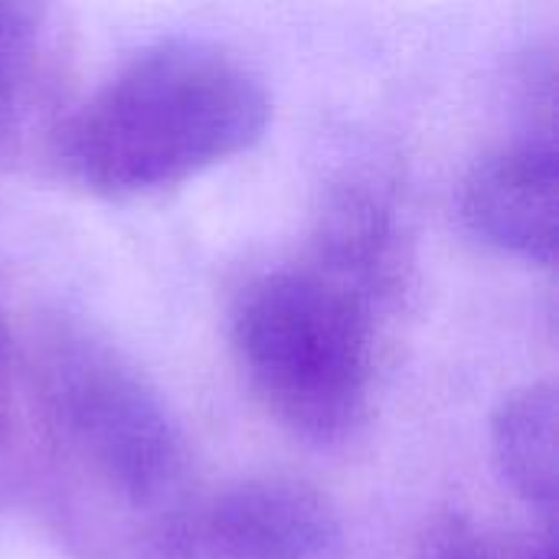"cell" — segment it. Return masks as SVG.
I'll return each mask as SVG.
<instances>
[{"label": "cell", "instance_id": "cell-1", "mask_svg": "<svg viewBox=\"0 0 559 559\" xmlns=\"http://www.w3.org/2000/svg\"><path fill=\"white\" fill-rule=\"evenodd\" d=\"M262 79L206 39L131 56L59 128L62 170L98 197H144L249 151L269 124Z\"/></svg>", "mask_w": 559, "mask_h": 559}, {"label": "cell", "instance_id": "cell-3", "mask_svg": "<svg viewBox=\"0 0 559 559\" xmlns=\"http://www.w3.org/2000/svg\"><path fill=\"white\" fill-rule=\"evenodd\" d=\"M39 413L62 452L128 501H157L187 468L157 390L108 344L59 331L36 357Z\"/></svg>", "mask_w": 559, "mask_h": 559}, {"label": "cell", "instance_id": "cell-2", "mask_svg": "<svg viewBox=\"0 0 559 559\" xmlns=\"http://www.w3.org/2000/svg\"><path fill=\"white\" fill-rule=\"evenodd\" d=\"M233 354L252 396L285 429L341 439L370 406L373 305L321 269L269 272L236 301Z\"/></svg>", "mask_w": 559, "mask_h": 559}, {"label": "cell", "instance_id": "cell-8", "mask_svg": "<svg viewBox=\"0 0 559 559\" xmlns=\"http://www.w3.org/2000/svg\"><path fill=\"white\" fill-rule=\"evenodd\" d=\"M39 10L29 3H0V141L23 115L36 59H39Z\"/></svg>", "mask_w": 559, "mask_h": 559}, {"label": "cell", "instance_id": "cell-7", "mask_svg": "<svg viewBox=\"0 0 559 559\" xmlns=\"http://www.w3.org/2000/svg\"><path fill=\"white\" fill-rule=\"evenodd\" d=\"M491 452L524 501H554L557 488V386L550 380L511 393L491 419Z\"/></svg>", "mask_w": 559, "mask_h": 559}, {"label": "cell", "instance_id": "cell-6", "mask_svg": "<svg viewBox=\"0 0 559 559\" xmlns=\"http://www.w3.org/2000/svg\"><path fill=\"white\" fill-rule=\"evenodd\" d=\"M318 262L314 269L344 282L370 305L390 292L400 272V229L386 200L360 187L334 197L321 219Z\"/></svg>", "mask_w": 559, "mask_h": 559}, {"label": "cell", "instance_id": "cell-4", "mask_svg": "<svg viewBox=\"0 0 559 559\" xmlns=\"http://www.w3.org/2000/svg\"><path fill=\"white\" fill-rule=\"evenodd\" d=\"M337 518L321 491L295 478L236 481L180 511L160 540L164 559H321Z\"/></svg>", "mask_w": 559, "mask_h": 559}, {"label": "cell", "instance_id": "cell-5", "mask_svg": "<svg viewBox=\"0 0 559 559\" xmlns=\"http://www.w3.org/2000/svg\"><path fill=\"white\" fill-rule=\"evenodd\" d=\"M462 216L485 242L537 265L557 255V147L521 138L481 157L462 187Z\"/></svg>", "mask_w": 559, "mask_h": 559}]
</instances>
